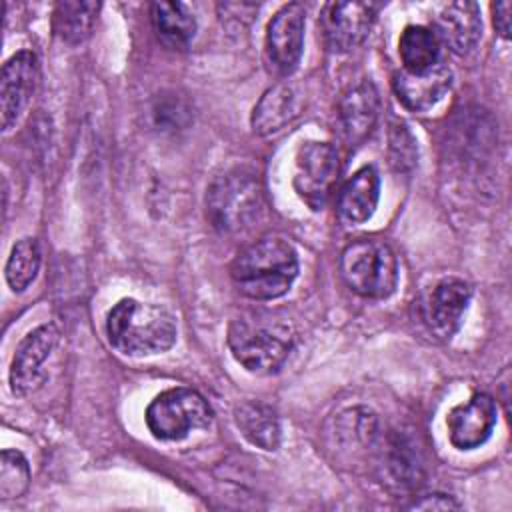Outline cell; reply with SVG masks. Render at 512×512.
<instances>
[{
  "label": "cell",
  "mask_w": 512,
  "mask_h": 512,
  "mask_svg": "<svg viewBox=\"0 0 512 512\" xmlns=\"http://www.w3.org/2000/svg\"><path fill=\"white\" fill-rule=\"evenodd\" d=\"M262 212V188L254 170L232 168L216 176L206 192V214L224 234L250 228Z\"/></svg>",
  "instance_id": "cell-4"
},
{
  "label": "cell",
  "mask_w": 512,
  "mask_h": 512,
  "mask_svg": "<svg viewBox=\"0 0 512 512\" xmlns=\"http://www.w3.org/2000/svg\"><path fill=\"white\" fill-rule=\"evenodd\" d=\"M448 438L458 450L480 448L496 426V404L492 396L478 392L470 400L454 406L446 418Z\"/></svg>",
  "instance_id": "cell-13"
},
{
  "label": "cell",
  "mask_w": 512,
  "mask_h": 512,
  "mask_svg": "<svg viewBox=\"0 0 512 512\" xmlns=\"http://www.w3.org/2000/svg\"><path fill=\"white\" fill-rule=\"evenodd\" d=\"M472 298V288L460 278L440 280L426 296L422 304V318L428 330L442 338L450 340L460 328L462 316Z\"/></svg>",
  "instance_id": "cell-12"
},
{
  "label": "cell",
  "mask_w": 512,
  "mask_h": 512,
  "mask_svg": "<svg viewBox=\"0 0 512 512\" xmlns=\"http://www.w3.org/2000/svg\"><path fill=\"white\" fill-rule=\"evenodd\" d=\"M294 92L284 86L276 84L268 88L252 112V128L256 134H272L282 130L298 112Z\"/></svg>",
  "instance_id": "cell-19"
},
{
  "label": "cell",
  "mask_w": 512,
  "mask_h": 512,
  "mask_svg": "<svg viewBox=\"0 0 512 512\" xmlns=\"http://www.w3.org/2000/svg\"><path fill=\"white\" fill-rule=\"evenodd\" d=\"M238 290L252 300L284 296L298 276V254L280 236H264L238 252L230 266Z\"/></svg>",
  "instance_id": "cell-1"
},
{
  "label": "cell",
  "mask_w": 512,
  "mask_h": 512,
  "mask_svg": "<svg viewBox=\"0 0 512 512\" xmlns=\"http://www.w3.org/2000/svg\"><path fill=\"white\" fill-rule=\"evenodd\" d=\"M338 152L328 142H306L296 154L294 190L312 208L320 210L338 178Z\"/></svg>",
  "instance_id": "cell-7"
},
{
  "label": "cell",
  "mask_w": 512,
  "mask_h": 512,
  "mask_svg": "<svg viewBox=\"0 0 512 512\" xmlns=\"http://www.w3.org/2000/svg\"><path fill=\"white\" fill-rule=\"evenodd\" d=\"M58 340L60 332L54 324H42L24 336L10 366V386L14 394L24 396L44 382L46 374L42 366L54 352Z\"/></svg>",
  "instance_id": "cell-9"
},
{
  "label": "cell",
  "mask_w": 512,
  "mask_h": 512,
  "mask_svg": "<svg viewBox=\"0 0 512 512\" xmlns=\"http://www.w3.org/2000/svg\"><path fill=\"white\" fill-rule=\"evenodd\" d=\"M30 484L28 460L18 450H2L0 456V496L4 500L18 498Z\"/></svg>",
  "instance_id": "cell-24"
},
{
  "label": "cell",
  "mask_w": 512,
  "mask_h": 512,
  "mask_svg": "<svg viewBox=\"0 0 512 512\" xmlns=\"http://www.w3.org/2000/svg\"><path fill=\"white\" fill-rule=\"evenodd\" d=\"M398 54L408 72H422L440 62V40L432 28L410 24L398 40Z\"/></svg>",
  "instance_id": "cell-21"
},
{
  "label": "cell",
  "mask_w": 512,
  "mask_h": 512,
  "mask_svg": "<svg viewBox=\"0 0 512 512\" xmlns=\"http://www.w3.org/2000/svg\"><path fill=\"white\" fill-rule=\"evenodd\" d=\"M344 282L364 298H388L398 284V262L392 248L376 238H356L340 254Z\"/></svg>",
  "instance_id": "cell-5"
},
{
  "label": "cell",
  "mask_w": 512,
  "mask_h": 512,
  "mask_svg": "<svg viewBox=\"0 0 512 512\" xmlns=\"http://www.w3.org/2000/svg\"><path fill=\"white\" fill-rule=\"evenodd\" d=\"M106 334L112 348L126 356H150L172 348L176 320L156 304L124 298L108 312Z\"/></svg>",
  "instance_id": "cell-2"
},
{
  "label": "cell",
  "mask_w": 512,
  "mask_h": 512,
  "mask_svg": "<svg viewBox=\"0 0 512 512\" xmlns=\"http://www.w3.org/2000/svg\"><path fill=\"white\" fill-rule=\"evenodd\" d=\"M376 14L372 2H332L324 6L320 26L332 52H350L362 44Z\"/></svg>",
  "instance_id": "cell-10"
},
{
  "label": "cell",
  "mask_w": 512,
  "mask_h": 512,
  "mask_svg": "<svg viewBox=\"0 0 512 512\" xmlns=\"http://www.w3.org/2000/svg\"><path fill=\"white\" fill-rule=\"evenodd\" d=\"M378 106V92L370 80H362L344 92L338 104V118L350 142H360L370 134L378 118Z\"/></svg>",
  "instance_id": "cell-17"
},
{
  "label": "cell",
  "mask_w": 512,
  "mask_h": 512,
  "mask_svg": "<svg viewBox=\"0 0 512 512\" xmlns=\"http://www.w3.org/2000/svg\"><path fill=\"white\" fill-rule=\"evenodd\" d=\"M306 12L300 4L292 2L282 6L266 28V56L274 72L292 74L300 62L304 46Z\"/></svg>",
  "instance_id": "cell-8"
},
{
  "label": "cell",
  "mask_w": 512,
  "mask_h": 512,
  "mask_svg": "<svg viewBox=\"0 0 512 512\" xmlns=\"http://www.w3.org/2000/svg\"><path fill=\"white\" fill-rule=\"evenodd\" d=\"M416 156H418V150H416V142H414L412 134L402 124L394 126L392 132H390V158H392V164L398 170H410L416 164Z\"/></svg>",
  "instance_id": "cell-25"
},
{
  "label": "cell",
  "mask_w": 512,
  "mask_h": 512,
  "mask_svg": "<svg viewBox=\"0 0 512 512\" xmlns=\"http://www.w3.org/2000/svg\"><path fill=\"white\" fill-rule=\"evenodd\" d=\"M154 28L164 44L182 50L196 34V18L182 2H154L152 8Z\"/></svg>",
  "instance_id": "cell-20"
},
{
  "label": "cell",
  "mask_w": 512,
  "mask_h": 512,
  "mask_svg": "<svg viewBox=\"0 0 512 512\" xmlns=\"http://www.w3.org/2000/svg\"><path fill=\"white\" fill-rule=\"evenodd\" d=\"M492 22L502 38H510V2L492 4Z\"/></svg>",
  "instance_id": "cell-27"
},
{
  "label": "cell",
  "mask_w": 512,
  "mask_h": 512,
  "mask_svg": "<svg viewBox=\"0 0 512 512\" xmlns=\"http://www.w3.org/2000/svg\"><path fill=\"white\" fill-rule=\"evenodd\" d=\"M40 268V248L34 238L18 240L6 260V282L14 292H24L36 278Z\"/></svg>",
  "instance_id": "cell-23"
},
{
  "label": "cell",
  "mask_w": 512,
  "mask_h": 512,
  "mask_svg": "<svg viewBox=\"0 0 512 512\" xmlns=\"http://www.w3.org/2000/svg\"><path fill=\"white\" fill-rule=\"evenodd\" d=\"M480 32L482 18L476 2H450L436 16L434 34L456 54L470 52L476 46Z\"/></svg>",
  "instance_id": "cell-15"
},
{
  "label": "cell",
  "mask_w": 512,
  "mask_h": 512,
  "mask_svg": "<svg viewBox=\"0 0 512 512\" xmlns=\"http://www.w3.org/2000/svg\"><path fill=\"white\" fill-rule=\"evenodd\" d=\"M292 344L294 330L290 322L272 314L238 316L228 328L232 356L248 372H272L286 360Z\"/></svg>",
  "instance_id": "cell-3"
},
{
  "label": "cell",
  "mask_w": 512,
  "mask_h": 512,
  "mask_svg": "<svg viewBox=\"0 0 512 512\" xmlns=\"http://www.w3.org/2000/svg\"><path fill=\"white\" fill-rule=\"evenodd\" d=\"M452 86V70L444 62H436L422 72L398 70L392 76L396 100L410 112H426L436 106Z\"/></svg>",
  "instance_id": "cell-14"
},
{
  "label": "cell",
  "mask_w": 512,
  "mask_h": 512,
  "mask_svg": "<svg viewBox=\"0 0 512 512\" xmlns=\"http://www.w3.org/2000/svg\"><path fill=\"white\" fill-rule=\"evenodd\" d=\"M410 508L412 510H456V508H460V504L448 494L434 492V494L422 496L420 500H414L410 504Z\"/></svg>",
  "instance_id": "cell-26"
},
{
  "label": "cell",
  "mask_w": 512,
  "mask_h": 512,
  "mask_svg": "<svg viewBox=\"0 0 512 512\" xmlns=\"http://www.w3.org/2000/svg\"><path fill=\"white\" fill-rule=\"evenodd\" d=\"M98 10L96 2H60L54 8V32L64 42L78 44L90 34Z\"/></svg>",
  "instance_id": "cell-22"
},
{
  "label": "cell",
  "mask_w": 512,
  "mask_h": 512,
  "mask_svg": "<svg viewBox=\"0 0 512 512\" xmlns=\"http://www.w3.org/2000/svg\"><path fill=\"white\" fill-rule=\"evenodd\" d=\"M380 198V178L374 166L356 170L338 192V216L346 224H364L372 218Z\"/></svg>",
  "instance_id": "cell-16"
},
{
  "label": "cell",
  "mask_w": 512,
  "mask_h": 512,
  "mask_svg": "<svg viewBox=\"0 0 512 512\" xmlns=\"http://www.w3.org/2000/svg\"><path fill=\"white\" fill-rule=\"evenodd\" d=\"M36 82L38 62L32 52L20 50L4 62L0 80V112L4 132H8L22 116L36 90Z\"/></svg>",
  "instance_id": "cell-11"
},
{
  "label": "cell",
  "mask_w": 512,
  "mask_h": 512,
  "mask_svg": "<svg viewBox=\"0 0 512 512\" xmlns=\"http://www.w3.org/2000/svg\"><path fill=\"white\" fill-rule=\"evenodd\" d=\"M236 426L240 428L242 436L262 448V450H276L280 444V422L276 412L256 400L242 402L234 410Z\"/></svg>",
  "instance_id": "cell-18"
},
{
  "label": "cell",
  "mask_w": 512,
  "mask_h": 512,
  "mask_svg": "<svg viewBox=\"0 0 512 512\" xmlns=\"http://www.w3.org/2000/svg\"><path fill=\"white\" fill-rule=\"evenodd\" d=\"M146 426L158 440H182L192 430L212 422V410L202 394L192 388H170L160 392L146 408Z\"/></svg>",
  "instance_id": "cell-6"
}]
</instances>
